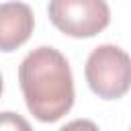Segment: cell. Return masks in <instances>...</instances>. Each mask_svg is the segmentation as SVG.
<instances>
[{
  "label": "cell",
  "mask_w": 131,
  "mask_h": 131,
  "mask_svg": "<svg viewBox=\"0 0 131 131\" xmlns=\"http://www.w3.org/2000/svg\"><path fill=\"white\" fill-rule=\"evenodd\" d=\"M18 82L31 115L43 123L61 119L74 104V78L55 47L33 49L18 66Z\"/></svg>",
  "instance_id": "obj_1"
},
{
  "label": "cell",
  "mask_w": 131,
  "mask_h": 131,
  "mask_svg": "<svg viewBox=\"0 0 131 131\" xmlns=\"http://www.w3.org/2000/svg\"><path fill=\"white\" fill-rule=\"evenodd\" d=\"M84 74L98 98H121L131 88V57L117 45H98L88 55Z\"/></svg>",
  "instance_id": "obj_2"
},
{
  "label": "cell",
  "mask_w": 131,
  "mask_h": 131,
  "mask_svg": "<svg viewBox=\"0 0 131 131\" xmlns=\"http://www.w3.org/2000/svg\"><path fill=\"white\" fill-rule=\"evenodd\" d=\"M51 23L70 37H94L111 23L104 0H49Z\"/></svg>",
  "instance_id": "obj_3"
},
{
  "label": "cell",
  "mask_w": 131,
  "mask_h": 131,
  "mask_svg": "<svg viewBox=\"0 0 131 131\" xmlns=\"http://www.w3.org/2000/svg\"><path fill=\"white\" fill-rule=\"evenodd\" d=\"M35 27V16L25 2L0 4V51H14L29 41Z\"/></svg>",
  "instance_id": "obj_4"
},
{
  "label": "cell",
  "mask_w": 131,
  "mask_h": 131,
  "mask_svg": "<svg viewBox=\"0 0 131 131\" xmlns=\"http://www.w3.org/2000/svg\"><path fill=\"white\" fill-rule=\"evenodd\" d=\"M0 131H33L29 121L18 113H0Z\"/></svg>",
  "instance_id": "obj_5"
},
{
  "label": "cell",
  "mask_w": 131,
  "mask_h": 131,
  "mask_svg": "<svg viewBox=\"0 0 131 131\" xmlns=\"http://www.w3.org/2000/svg\"><path fill=\"white\" fill-rule=\"evenodd\" d=\"M59 131H98V127L88 119H76V121H70Z\"/></svg>",
  "instance_id": "obj_6"
},
{
  "label": "cell",
  "mask_w": 131,
  "mask_h": 131,
  "mask_svg": "<svg viewBox=\"0 0 131 131\" xmlns=\"http://www.w3.org/2000/svg\"><path fill=\"white\" fill-rule=\"evenodd\" d=\"M0 94H2V76H0Z\"/></svg>",
  "instance_id": "obj_7"
},
{
  "label": "cell",
  "mask_w": 131,
  "mask_h": 131,
  "mask_svg": "<svg viewBox=\"0 0 131 131\" xmlns=\"http://www.w3.org/2000/svg\"><path fill=\"white\" fill-rule=\"evenodd\" d=\"M129 131H131V129H129Z\"/></svg>",
  "instance_id": "obj_8"
}]
</instances>
